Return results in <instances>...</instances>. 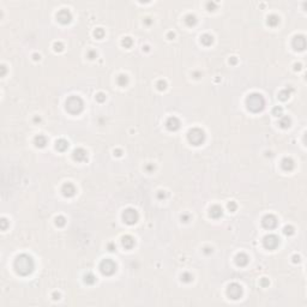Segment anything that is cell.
<instances>
[{"label": "cell", "instance_id": "obj_50", "mask_svg": "<svg viewBox=\"0 0 307 307\" xmlns=\"http://www.w3.org/2000/svg\"><path fill=\"white\" fill-rule=\"evenodd\" d=\"M145 23H146V24H150V23H151L150 18H146V19H145Z\"/></svg>", "mask_w": 307, "mask_h": 307}, {"label": "cell", "instance_id": "obj_21", "mask_svg": "<svg viewBox=\"0 0 307 307\" xmlns=\"http://www.w3.org/2000/svg\"><path fill=\"white\" fill-rule=\"evenodd\" d=\"M291 91H293V89H291V88H289V90H288V88L281 90L280 94H278V99H280L281 101H287V100L289 99L290 94H291Z\"/></svg>", "mask_w": 307, "mask_h": 307}, {"label": "cell", "instance_id": "obj_17", "mask_svg": "<svg viewBox=\"0 0 307 307\" xmlns=\"http://www.w3.org/2000/svg\"><path fill=\"white\" fill-rule=\"evenodd\" d=\"M235 262H236V264L239 266H245V265H247V263H248V257H247V254H245V253H239L236 256V258H235Z\"/></svg>", "mask_w": 307, "mask_h": 307}, {"label": "cell", "instance_id": "obj_38", "mask_svg": "<svg viewBox=\"0 0 307 307\" xmlns=\"http://www.w3.org/2000/svg\"><path fill=\"white\" fill-rule=\"evenodd\" d=\"M88 56H89V59H95V58L97 56V54H96V52H94V51H90V52L88 53Z\"/></svg>", "mask_w": 307, "mask_h": 307}, {"label": "cell", "instance_id": "obj_45", "mask_svg": "<svg viewBox=\"0 0 307 307\" xmlns=\"http://www.w3.org/2000/svg\"><path fill=\"white\" fill-rule=\"evenodd\" d=\"M114 155H116V156H121V150H114Z\"/></svg>", "mask_w": 307, "mask_h": 307}, {"label": "cell", "instance_id": "obj_31", "mask_svg": "<svg viewBox=\"0 0 307 307\" xmlns=\"http://www.w3.org/2000/svg\"><path fill=\"white\" fill-rule=\"evenodd\" d=\"M94 35H95L96 39H102V37L104 36V30H103L102 28H97V29L95 30Z\"/></svg>", "mask_w": 307, "mask_h": 307}, {"label": "cell", "instance_id": "obj_44", "mask_svg": "<svg viewBox=\"0 0 307 307\" xmlns=\"http://www.w3.org/2000/svg\"><path fill=\"white\" fill-rule=\"evenodd\" d=\"M293 259H294V263H299L300 262V257L299 256H294Z\"/></svg>", "mask_w": 307, "mask_h": 307}, {"label": "cell", "instance_id": "obj_29", "mask_svg": "<svg viewBox=\"0 0 307 307\" xmlns=\"http://www.w3.org/2000/svg\"><path fill=\"white\" fill-rule=\"evenodd\" d=\"M121 43H122V46H124L125 48H130L131 46H132V43H133V41H132L131 37H125L124 40L121 41Z\"/></svg>", "mask_w": 307, "mask_h": 307}, {"label": "cell", "instance_id": "obj_5", "mask_svg": "<svg viewBox=\"0 0 307 307\" xmlns=\"http://www.w3.org/2000/svg\"><path fill=\"white\" fill-rule=\"evenodd\" d=\"M100 271L102 272V275H106V276H111L113 275L115 271H116V264L114 260L107 258V259H103L101 264H100Z\"/></svg>", "mask_w": 307, "mask_h": 307}, {"label": "cell", "instance_id": "obj_15", "mask_svg": "<svg viewBox=\"0 0 307 307\" xmlns=\"http://www.w3.org/2000/svg\"><path fill=\"white\" fill-rule=\"evenodd\" d=\"M222 215H223V211L220 205H213L210 208V216L212 218H220Z\"/></svg>", "mask_w": 307, "mask_h": 307}, {"label": "cell", "instance_id": "obj_34", "mask_svg": "<svg viewBox=\"0 0 307 307\" xmlns=\"http://www.w3.org/2000/svg\"><path fill=\"white\" fill-rule=\"evenodd\" d=\"M156 86H157V89H158V90H161V91H162V90H164V89L167 88V83H166L164 81H162V79H161V81H158V82H157Z\"/></svg>", "mask_w": 307, "mask_h": 307}, {"label": "cell", "instance_id": "obj_12", "mask_svg": "<svg viewBox=\"0 0 307 307\" xmlns=\"http://www.w3.org/2000/svg\"><path fill=\"white\" fill-rule=\"evenodd\" d=\"M73 158L78 162H84L88 160V152L83 148H78L73 151Z\"/></svg>", "mask_w": 307, "mask_h": 307}, {"label": "cell", "instance_id": "obj_24", "mask_svg": "<svg viewBox=\"0 0 307 307\" xmlns=\"http://www.w3.org/2000/svg\"><path fill=\"white\" fill-rule=\"evenodd\" d=\"M185 23H186L188 26H193V25H196V23H197V18H196V16H194V14H187V16L185 17Z\"/></svg>", "mask_w": 307, "mask_h": 307}, {"label": "cell", "instance_id": "obj_51", "mask_svg": "<svg viewBox=\"0 0 307 307\" xmlns=\"http://www.w3.org/2000/svg\"><path fill=\"white\" fill-rule=\"evenodd\" d=\"M168 37H174V33H169L168 34Z\"/></svg>", "mask_w": 307, "mask_h": 307}, {"label": "cell", "instance_id": "obj_7", "mask_svg": "<svg viewBox=\"0 0 307 307\" xmlns=\"http://www.w3.org/2000/svg\"><path fill=\"white\" fill-rule=\"evenodd\" d=\"M227 294L230 299L233 300H238L241 298L242 295V288L239 283H232L228 286V289H227Z\"/></svg>", "mask_w": 307, "mask_h": 307}, {"label": "cell", "instance_id": "obj_41", "mask_svg": "<svg viewBox=\"0 0 307 307\" xmlns=\"http://www.w3.org/2000/svg\"><path fill=\"white\" fill-rule=\"evenodd\" d=\"M260 283H262V286H263V287H266V286H269V283H270V282H269L266 278H263L262 281H260Z\"/></svg>", "mask_w": 307, "mask_h": 307}, {"label": "cell", "instance_id": "obj_11", "mask_svg": "<svg viewBox=\"0 0 307 307\" xmlns=\"http://www.w3.org/2000/svg\"><path fill=\"white\" fill-rule=\"evenodd\" d=\"M293 47L296 51H303L306 48V39H305V36H302V35L295 36L293 39Z\"/></svg>", "mask_w": 307, "mask_h": 307}, {"label": "cell", "instance_id": "obj_20", "mask_svg": "<svg viewBox=\"0 0 307 307\" xmlns=\"http://www.w3.org/2000/svg\"><path fill=\"white\" fill-rule=\"evenodd\" d=\"M282 168L284 171H291L294 168V161L291 160V158H289V157H286V158H283V161H282Z\"/></svg>", "mask_w": 307, "mask_h": 307}, {"label": "cell", "instance_id": "obj_3", "mask_svg": "<svg viewBox=\"0 0 307 307\" xmlns=\"http://www.w3.org/2000/svg\"><path fill=\"white\" fill-rule=\"evenodd\" d=\"M84 108L83 100L78 96H70L66 100V109L71 114H79Z\"/></svg>", "mask_w": 307, "mask_h": 307}, {"label": "cell", "instance_id": "obj_37", "mask_svg": "<svg viewBox=\"0 0 307 307\" xmlns=\"http://www.w3.org/2000/svg\"><path fill=\"white\" fill-rule=\"evenodd\" d=\"M236 208H238V206H236V203H235V202H230V203L228 204V209L232 211V212H234V211L236 210Z\"/></svg>", "mask_w": 307, "mask_h": 307}, {"label": "cell", "instance_id": "obj_48", "mask_svg": "<svg viewBox=\"0 0 307 307\" xmlns=\"http://www.w3.org/2000/svg\"><path fill=\"white\" fill-rule=\"evenodd\" d=\"M53 296H54L53 299H55V300H56V299H59V296H60V295H59V294H56V293H54V294H53Z\"/></svg>", "mask_w": 307, "mask_h": 307}, {"label": "cell", "instance_id": "obj_6", "mask_svg": "<svg viewBox=\"0 0 307 307\" xmlns=\"http://www.w3.org/2000/svg\"><path fill=\"white\" fill-rule=\"evenodd\" d=\"M138 218H139V215H138L137 210H134V209H132V208L126 209V210L124 211V213H122V220H124L125 223H127V224H130V226L134 224V223L138 221Z\"/></svg>", "mask_w": 307, "mask_h": 307}, {"label": "cell", "instance_id": "obj_30", "mask_svg": "<svg viewBox=\"0 0 307 307\" xmlns=\"http://www.w3.org/2000/svg\"><path fill=\"white\" fill-rule=\"evenodd\" d=\"M55 223H56L58 227H64L65 223H66V220H65L64 216H58V217L55 218Z\"/></svg>", "mask_w": 307, "mask_h": 307}, {"label": "cell", "instance_id": "obj_46", "mask_svg": "<svg viewBox=\"0 0 307 307\" xmlns=\"http://www.w3.org/2000/svg\"><path fill=\"white\" fill-rule=\"evenodd\" d=\"M229 63H230V64H236V58H232V59L229 60Z\"/></svg>", "mask_w": 307, "mask_h": 307}, {"label": "cell", "instance_id": "obj_35", "mask_svg": "<svg viewBox=\"0 0 307 307\" xmlns=\"http://www.w3.org/2000/svg\"><path fill=\"white\" fill-rule=\"evenodd\" d=\"M63 49H64V44L61 42H55L54 43V51L55 52H61Z\"/></svg>", "mask_w": 307, "mask_h": 307}, {"label": "cell", "instance_id": "obj_26", "mask_svg": "<svg viewBox=\"0 0 307 307\" xmlns=\"http://www.w3.org/2000/svg\"><path fill=\"white\" fill-rule=\"evenodd\" d=\"M280 126L282 129H288L290 126V119L288 116H281L280 119Z\"/></svg>", "mask_w": 307, "mask_h": 307}, {"label": "cell", "instance_id": "obj_22", "mask_svg": "<svg viewBox=\"0 0 307 307\" xmlns=\"http://www.w3.org/2000/svg\"><path fill=\"white\" fill-rule=\"evenodd\" d=\"M266 23L270 26H276V25H278V23H280V18H278V16H276V14H270V16L268 17Z\"/></svg>", "mask_w": 307, "mask_h": 307}, {"label": "cell", "instance_id": "obj_52", "mask_svg": "<svg viewBox=\"0 0 307 307\" xmlns=\"http://www.w3.org/2000/svg\"><path fill=\"white\" fill-rule=\"evenodd\" d=\"M301 69V65H295V70H300Z\"/></svg>", "mask_w": 307, "mask_h": 307}, {"label": "cell", "instance_id": "obj_8", "mask_svg": "<svg viewBox=\"0 0 307 307\" xmlns=\"http://www.w3.org/2000/svg\"><path fill=\"white\" fill-rule=\"evenodd\" d=\"M278 243H280V239L276 235H273V234L266 235L264 238V246L268 250H275L276 247L278 246Z\"/></svg>", "mask_w": 307, "mask_h": 307}, {"label": "cell", "instance_id": "obj_4", "mask_svg": "<svg viewBox=\"0 0 307 307\" xmlns=\"http://www.w3.org/2000/svg\"><path fill=\"white\" fill-rule=\"evenodd\" d=\"M187 138H188V141H190L191 144H193V145H201V144L204 142V139H205V133H204L203 130L196 127V129L190 130V132H188V134H187Z\"/></svg>", "mask_w": 307, "mask_h": 307}, {"label": "cell", "instance_id": "obj_25", "mask_svg": "<svg viewBox=\"0 0 307 307\" xmlns=\"http://www.w3.org/2000/svg\"><path fill=\"white\" fill-rule=\"evenodd\" d=\"M84 282H85L86 284H94V283L96 282V277H95V276L91 273V272H89V273H86V275L84 276Z\"/></svg>", "mask_w": 307, "mask_h": 307}, {"label": "cell", "instance_id": "obj_18", "mask_svg": "<svg viewBox=\"0 0 307 307\" xmlns=\"http://www.w3.org/2000/svg\"><path fill=\"white\" fill-rule=\"evenodd\" d=\"M55 148L58 151H65L69 148V142L66 139H64V138H60L55 143Z\"/></svg>", "mask_w": 307, "mask_h": 307}, {"label": "cell", "instance_id": "obj_49", "mask_svg": "<svg viewBox=\"0 0 307 307\" xmlns=\"http://www.w3.org/2000/svg\"><path fill=\"white\" fill-rule=\"evenodd\" d=\"M204 252H205V253H210V252H212V250H211V251H210V248H208V247H206V248H205V251H204Z\"/></svg>", "mask_w": 307, "mask_h": 307}, {"label": "cell", "instance_id": "obj_13", "mask_svg": "<svg viewBox=\"0 0 307 307\" xmlns=\"http://www.w3.org/2000/svg\"><path fill=\"white\" fill-rule=\"evenodd\" d=\"M166 126L169 131H176L180 127V121L178 118L175 116H171L168 118V120L166 121Z\"/></svg>", "mask_w": 307, "mask_h": 307}, {"label": "cell", "instance_id": "obj_27", "mask_svg": "<svg viewBox=\"0 0 307 307\" xmlns=\"http://www.w3.org/2000/svg\"><path fill=\"white\" fill-rule=\"evenodd\" d=\"M116 82H118V84H119V85H121V86H125V85L127 84V82H129V78H127V76H126V74H120V76L118 77Z\"/></svg>", "mask_w": 307, "mask_h": 307}, {"label": "cell", "instance_id": "obj_10", "mask_svg": "<svg viewBox=\"0 0 307 307\" xmlns=\"http://www.w3.org/2000/svg\"><path fill=\"white\" fill-rule=\"evenodd\" d=\"M262 223H263L264 228L273 229V228H276V226H277V218H276L273 215H265L262 220Z\"/></svg>", "mask_w": 307, "mask_h": 307}, {"label": "cell", "instance_id": "obj_42", "mask_svg": "<svg viewBox=\"0 0 307 307\" xmlns=\"http://www.w3.org/2000/svg\"><path fill=\"white\" fill-rule=\"evenodd\" d=\"M206 6H208V9H210V11H211V9H215V7H216V4H215V3H208Z\"/></svg>", "mask_w": 307, "mask_h": 307}, {"label": "cell", "instance_id": "obj_47", "mask_svg": "<svg viewBox=\"0 0 307 307\" xmlns=\"http://www.w3.org/2000/svg\"><path fill=\"white\" fill-rule=\"evenodd\" d=\"M1 70H3V71H1V76H4L5 72H6V67H5V66H1Z\"/></svg>", "mask_w": 307, "mask_h": 307}, {"label": "cell", "instance_id": "obj_23", "mask_svg": "<svg viewBox=\"0 0 307 307\" xmlns=\"http://www.w3.org/2000/svg\"><path fill=\"white\" fill-rule=\"evenodd\" d=\"M201 42H202L204 46H210V44H212V42H213V37H212L210 34H204V35H202V37H201Z\"/></svg>", "mask_w": 307, "mask_h": 307}, {"label": "cell", "instance_id": "obj_28", "mask_svg": "<svg viewBox=\"0 0 307 307\" xmlns=\"http://www.w3.org/2000/svg\"><path fill=\"white\" fill-rule=\"evenodd\" d=\"M181 280H182L183 282L188 283V282H191V281L193 280V276H192L190 272H183V273L181 275Z\"/></svg>", "mask_w": 307, "mask_h": 307}, {"label": "cell", "instance_id": "obj_14", "mask_svg": "<svg viewBox=\"0 0 307 307\" xmlns=\"http://www.w3.org/2000/svg\"><path fill=\"white\" fill-rule=\"evenodd\" d=\"M61 192H63V194L65 197H73L74 193H76V187L72 185L71 182H66L65 185L63 186V188H61Z\"/></svg>", "mask_w": 307, "mask_h": 307}, {"label": "cell", "instance_id": "obj_1", "mask_svg": "<svg viewBox=\"0 0 307 307\" xmlns=\"http://www.w3.org/2000/svg\"><path fill=\"white\" fill-rule=\"evenodd\" d=\"M14 270L16 272L21 276H28L30 275L33 271H34V268H35V263L33 258L28 256V254H19L16 259H14Z\"/></svg>", "mask_w": 307, "mask_h": 307}, {"label": "cell", "instance_id": "obj_40", "mask_svg": "<svg viewBox=\"0 0 307 307\" xmlns=\"http://www.w3.org/2000/svg\"><path fill=\"white\" fill-rule=\"evenodd\" d=\"M6 227H7V221H6L5 218H3V220H1V229H3V230H5V229H6Z\"/></svg>", "mask_w": 307, "mask_h": 307}, {"label": "cell", "instance_id": "obj_39", "mask_svg": "<svg viewBox=\"0 0 307 307\" xmlns=\"http://www.w3.org/2000/svg\"><path fill=\"white\" fill-rule=\"evenodd\" d=\"M157 197H158L160 199H162V198H166V197H167V193H166L164 191H160V192H158V194H157Z\"/></svg>", "mask_w": 307, "mask_h": 307}, {"label": "cell", "instance_id": "obj_43", "mask_svg": "<svg viewBox=\"0 0 307 307\" xmlns=\"http://www.w3.org/2000/svg\"><path fill=\"white\" fill-rule=\"evenodd\" d=\"M188 218H190V216H188V215H182V216H181V220H182L183 222H187V221H188Z\"/></svg>", "mask_w": 307, "mask_h": 307}, {"label": "cell", "instance_id": "obj_19", "mask_svg": "<svg viewBox=\"0 0 307 307\" xmlns=\"http://www.w3.org/2000/svg\"><path fill=\"white\" fill-rule=\"evenodd\" d=\"M34 143H35V145L37 148H44L46 144H47V138H46L44 136H42V134H39V136L35 137Z\"/></svg>", "mask_w": 307, "mask_h": 307}, {"label": "cell", "instance_id": "obj_9", "mask_svg": "<svg viewBox=\"0 0 307 307\" xmlns=\"http://www.w3.org/2000/svg\"><path fill=\"white\" fill-rule=\"evenodd\" d=\"M56 19H58L61 24H67V23H70L71 19H72V14H71V12H70L69 10L63 9V10H60V11L58 12Z\"/></svg>", "mask_w": 307, "mask_h": 307}, {"label": "cell", "instance_id": "obj_33", "mask_svg": "<svg viewBox=\"0 0 307 307\" xmlns=\"http://www.w3.org/2000/svg\"><path fill=\"white\" fill-rule=\"evenodd\" d=\"M282 112H283V109L281 108V107H275V108L272 109V114L273 115H276V116H282Z\"/></svg>", "mask_w": 307, "mask_h": 307}, {"label": "cell", "instance_id": "obj_16", "mask_svg": "<svg viewBox=\"0 0 307 307\" xmlns=\"http://www.w3.org/2000/svg\"><path fill=\"white\" fill-rule=\"evenodd\" d=\"M122 246H124L125 248H127V250H131L133 246H134V239L131 236V235H125L124 238H122Z\"/></svg>", "mask_w": 307, "mask_h": 307}, {"label": "cell", "instance_id": "obj_32", "mask_svg": "<svg viewBox=\"0 0 307 307\" xmlns=\"http://www.w3.org/2000/svg\"><path fill=\"white\" fill-rule=\"evenodd\" d=\"M283 233H284L286 235L294 234V228L291 227V226H287V227H284V229H283Z\"/></svg>", "mask_w": 307, "mask_h": 307}, {"label": "cell", "instance_id": "obj_36", "mask_svg": "<svg viewBox=\"0 0 307 307\" xmlns=\"http://www.w3.org/2000/svg\"><path fill=\"white\" fill-rule=\"evenodd\" d=\"M96 101H99V102L106 101V95H104L103 93H99V94L96 95Z\"/></svg>", "mask_w": 307, "mask_h": 307}, {"label": "cell", "instance_id": "obj_2", "mask_svg": "<svg viewBox=\"0 0 307 307\" xmlns=\"http://www.w3.org/2000/svg\"><path fill=\"white\" fill-rule=\"evenodd\" d=\"M246 106L247 108L253 112V113H258L260 111H263L264 106H265V100L264 97L258 94V93H253L251 94L247 99H246Z\"/></svg>", "mask_w": 307, "mask_h": 307}]
</instances>
